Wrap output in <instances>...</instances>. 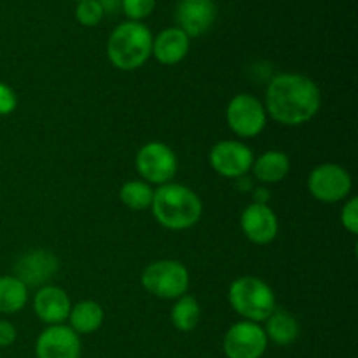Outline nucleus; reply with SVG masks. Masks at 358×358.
I'll use <instances>...</instances> for the list:
<instances>
[{
  "label": "nucleus",
  "instance_id": "1",
  "mask_svg": "<svg viewBox=\"0 0 358 358\" xmlns=\"http://www.w3.org/2000/svg\"><path fill=\"white\" fill-rule=\"evenodd\" d=\"M322 93L303 73H278L266 87V114L283 126H303L320 112Z\"/></svg>",
  "mask_w": 358,
  "mask_h": 358
},
{
  "label": "nucleus",
  "instance_id": "2",
  "mask_svg": "<svg viewBox=\"0 0 358 358\" xmlns=\"http://www.w3.org/2000/svg\"><path fill=\"white\" fill-rule=\"evenodd\" d=\"M154 219L170 231H185L194 227L203 215V203L192 189L182 184H164L154 191Z\"/></svg>",
  "mask_w": 358,
  "mask_h": 358
},
{
  "label": "nucleus",
  "instance_id": "3",
  "mask_svg": "<svg viewBox=\"0 0 358 358\" xmlns=\"http://www.w3.org/2000/svg\"><path fill=\"white\" fill-rule=\"evenodd\" d=\"M152 34L140 21H124L112 31L107 41V56L115 69L131 72L152 56Z\"/></svg>",
  "mask_w": 358,
  "mask_h": 358
},
{
  "label": "nucleus",
  "instance_id": "4",
  "mask_svg": "<svg viewBox=\"0 0 358 358\" xmlns=\"http://www.w3.org/2000/svg\"><path fill=\"white\" fill-rule=\"evenodd\" d=\"M229 304L243 320L262 324L276 310L271 287L257 276H240L229 287Z\"/></svg>",
  "mask_w": 358,
  "mask_h": 358
},
{
  "label": "nucleus",
  "instance_id": "5",
  "mask_svg": "<svg viewBox=\"0 0 358 358\" xmlns=\"http://www.w3.org/2000/svg\"><path fill=\"white\" fill-rule=\"evenodd\" d=\"M191 285V276L182 262L163 259L147 266L142 273V287L154 297L177 301L185 296Z\"/></svg>",
  "mask_w": 358,
  "mask_h": 358
},
{
  "label": "nucleus",
  "instance_id": "6",
  "mask_svg": "<svg viewBox=\"0 0 358 358\" xmlns=\"http://www.w3.org/2000/svg\"><path fill=\"white\" fill-rule=\"evenodd\" d=\"M135 166L143 182L149 185L170 184L178 170V161L173 149L163 142H149L140 147L135 157Z\"/></svg>",
  "mask_w": 358,
  "mask_h": 358
},
{
  "label": "nucleus",
  "instance_id": "7",
  "mask_svg": "<svg viewBox=\"0 0 358 358\" xmlns=\"http://www.w3.org/2000/svg\"><path fill=\"white\" fill-rule=\"evenodd\" d=\"M226 121L231 131L240 138H254L261 135L268 122L264 103L257 96L240 93L231 98L226 108Z\"/></svg>",
  "mask_w": 358,
  "mask_h": 358
},
{
  "label": "nucleus",
  "instance_id": "8",
  "mask_svg": "<svg viewBox=\"0 0 358 358\" xmlns=\"http://www.w3.org/2000/svg\"><path fill=\"white\" fill-rule=\"evenodd\" d=\"M352 175L345 166L336 163L318 164L308 177V191L322 203L345 201L352 192Z\"/></svg>",
  "mask_w": 358,
  "mask_h": 358
},
{
  "label": "nucleus",
  "instance_id": "9",
  "mask_svg": "<svg viewBox=\"0 0 358 358\" xmlns=\"http://www.w3.org/2000/svg\"><path fill=\"white\" fill-rule=\"evenodd\" d=\"M268 343L261 324L241 320L227 329L222 341L224 355L227 358H261L268 350Z\"/></svg>",
  "mask_w": 358,
  "mask_h": 358
},
{
  "label": "nucleus",
  "instance_id": "10",
  "mask_svg": "<svg viewBox=\"0 0 358 358\" xmlns=\"http://www.w3.org/2000/svg\"><path fill=\"white\" fill-rule=\"evenodd\" d=\"M210 166L224 178H243L254 164V152L240 140H222L208 154Z\"/></svg>",
  "mask_w": 358,
  "mask_h": 358
},
{
  "label": "nucleus",
  "instance_id": "11",
  "mask_svg": "<svg viewBox=\"0 0 358 358\" xmlns=\"http://www.w3.org/2000/svg\"><path fill=\"white\" fill-rule=\"evenodd\" d=\"M59 269V261L55 254L48 250H30L20 255L14 264V276L23 285L45 287L56 276Z\"/></svg>",
  "mask_w": 358,
  "mask_h": 358
},
{
  "label": "nucleus",
  "instance_id": "12",
  "mask_svg": "<svg viewBox=\"0 0 358 358\" xmlns=\"http://www.w3.org/2000/svg\"><path fill=\"white\" fill-rule=\"evenodd\" d=\"M240 226L248 241L255 245H269L278 236V217L264 203H252L241 212Z\"/></svg>",
  "mask_w": 358,
  "mask_h": 358
},
{
  "label": "nucleus",
  "instance_id": "13",
  "mask_svg": "<svg viewBox=\"0 0 358 358\" xmlns=\"http://www.w3.org/2000/svg\"><path fill=\"white\" fill-rule=\"evenodd\" d=\"M37 358H80L79 334L62 325H49L35 343Z\"/></svg>",
  "mask_w": 358,
  "mask_h": 358
},
{
  "label": "nucleus",
  "instance_id": "14",
  "mask_svg": "<svg viewBox=\"0 0 358 358\" xmlns=\"http://www.w3.org/2000/svg\"><path fill=\"white\" fill-rule=\"evenodd\" d=\"M217 9L213 0H180L175 10L178 28L189 38L201 37L212 28Z\"/></svg>",
  "mask_w": 358,
  "mask_h": 358
},
{
  "label": "nucleus",
  "instance_id": "15",
  "mask_svg": "<svg viewBox=\"0 0 358 358\" xmlns=\"http://www.w3.org/2000/svg\"><path fill=\"white\" fill-rule=\"evenodd\" d=\"M72 303L63 289L56 285H45L37 290L34 297V311L44 324L62 325L69 320Z\"/></svg>",
  "mask_w": 358,
  "mask_h": 358
},
{
  "label": "nucleus",
  "instance_id": "16",
  "mask_svg": "<svg viewBox=\"0 0 358 358\" xmlns=\"http://www.w3.org/2000/svg\"><path fill=\"white\" fill-rule=\"evenodd\" d=\"M191 38L178 27L166 28L152 41V56L161 65H177L187 56Z\"/></svg>",
  "mask_w": 358,
  "mask_h": 358
},
{
  "label": "nucleus",
  "instance_id": "17",
  "mask_svg": "<svg viewBox=\"0 0 358 358\" xmlns=\"http://www.w3.org/2000/svg\"><path fill=\"white\" fill-rule=\"evenodd\" d=\"M252 171L261 184H278L289 175L290 159L282 150H266L261 157L254 159Z\"/></svg>",
  "mask_w": 358,
  "mask_h": 358
},
{
  "label": "nucleus",
  "instance_id": "18",
  "mask_svg": "<svg viewBox=\"0 0 358 358\" xmlns=\"http://www.w3.org/2000/svg\"><path fill=\"white\" fill-rule=\"evenodd\" d=\"M266 327V338L268 341L275 343L278 346H289L297 341L301 334V325L294 315L287 313V311L275 310L271 317L264 322Z\"/></svg>",
  "mask_w": 358,
  "mask_h": 358
},
{
  "label": "nucleus",
  "instance_id": "19",
  "mask_svg": "<svg viewBox=\"0 0 358 358\" xmlns=\"http://www.w3.org/2000/svg\"><path fill=\"white\" fill-rule=\"evenodd\" d=\"M69 320L76 334H93L103 325L105 311L96 301H80L72 306Z\"/></svg>",
  "mask_w": 358,
  "mask_h": 358
},
{
  "label": "nucleus",
  "instance_id": "20",
  "mask_svg": "<svg viewBox=\"0 0 358 358\" xmlns=\"http://www.w3.org/2000/svg\"><path fill=\"white\" fill-rule=\"evenodd\" d=\"M27 285H23L16 276H0V313H17L27 306Z\"/></svg>",
  "mask_w": 358,
  "mask_h": 358
},
{
  "label": "nucleus",
  "instance_id": "21",
  "mask_svg": "<svg viewBox=\"0 0 358 358\" xmlns=\"http://www.w3.org/2000/svg\"><path fill=\"white\" fill-rule=\"evenodd\" d=\"M171 324L177 331L180 332H191L198 327L199 320H201V306H199L198 299L189 294L178 297L175 301L173 308H171Z\"/></svg>",
  "mask_w": 358,
  "mask_h": 358
},
{
  "label": "nucleus",
  "instance_id": "22",
  "mask_svg": "<svg viewBox=\"0 0 358 358\" xmlns=\"http://www.w3.org/2000/svg\"><path fill=\"white\" fill-rule=\"evenodd\" d=\"M119 198H121L122 205L128 206L129 210L143 212L152 205L154 189L143 180H128L122 184Z\"/></svg>",
  "mask_w": 358,
  "mask_h": 358
},
{
  "label": "nucleus",
  "instance_id": "23",
  "mask_svg": "<svg viewBox=\"0 0 358 358\" xmlns=\"http://www.w3.org/2000/svg\"><path fill=\"white\" fill-rule=\"evenodd\" d=\"M105 13L98 0H80L76 7V17L83 27H96L103 20Z\"/></svg>",
  "mask_w": 358,
  "mask_h": 358
},
{
  "label": "nucleus",
  "instance_id": "24",
  "mask_svg": "<svg viewBox=\"0 0 358 358\" xmlns=\"http://www.w3.org/2000/svg\"><path fill=\"white\" fill-rule=\"evenodd\" d=\"M156 7V0H121V9L129 21H140L150 16Z\"/></svg>",
  "mask_w": 358,
  "mask_h": 358
},
{
  "label": "nucleus",
  "instance_id": "25",
  "mask_svg": "<svg viewBox=\"0 0 358 358\" xmlns=\"http://www.w3.org/2000/svg\"><path fill=\"white\" fill-rule=\"evenodd\" d=\"M341 224L350 234L358 233V199L353 196L341 210Z\"/></svg>",
  "mask_w": 358,
  "mask_h": 358
},
{
  "label": "nucleus",
  "instance_id": "26",
  "mask_svg": "<svg viewBox=\"0 0 358 358\" xmlns=\"http://www.w3.org/2000/svg\"><path fill=\"white\" fill-rule=\"evenodd\" d=\"M17 96L13 87L0 83V115H9L16 110Z\"/></svg>",
  "mask_w": 358,
  "mask_h": 358
},
{
  "label": "nucleus",
  "instance_id": "27",
  "mask_svg": "<svg viewBox=\"0 0 358 358\" xmlns=\"http://www.w3.org/2000/svg\"><path fill=\"white\" fill-rule=\"evenodd\" d=\"M17 338L16 327L10 322L0 320V348H9Z\"/></svg>",
  "mask_w": 358,
  "mask_h": 358
},
{
  "label": "nucleus",
  "instance_id": "28",
  "mask_svg": "<svg viewBox=\"0 0 358 358\" xmlns=\"http://www.w3.org/2000/svg\"><path fill=\"white\" fill-rule=\"evenodd\" d=\"M105 14H115L121 10V0H98Z\"/></svg>",
  "mask_w": 358,
  "mask_h": 358
},
{
  "label": "nucleus",
  "instance_id": "29",
  "mask_svg": "<svg viewBox=\"0 0 358 358\" xmlns=\"http://www.w3.org/2000/svg\"><path fill=\"white\" fill-rule=\"evenodd\" d=\"M76 2H80V0H76Z\"/></svg>",
  "mask_w": 358,
  "mask_h": 358
}]
</instances>
